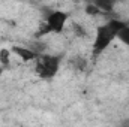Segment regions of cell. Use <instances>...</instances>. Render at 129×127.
I'll return each instance as SVG.
<instances>
[{
	"label": "cell",
	"mask_w": 129,
	"mask_h": 127,
	"mask_svg": "<svg viewBox=\"0 0 129 127\" xmlns=\"http://www.w3.org/2000/svg\"><path fill=\"white\" fill-rule=\"evenodd\" d=\"M68 14L63 11H47L45 15V27L48 33H62L64 24L68 21Z\"/></svg>",
	"instance_id": "obj_3"
},
{
	"label": "cell",
	"mask_w": 129,
	"mask_h": 127,
	"mask_svg": "<svg viewBox=\"0 0 129 127\" xmlns=\"http://www.w3.org/2000/svg\"><path fill=\"white\" fill-rule=\"evenodd\" d=\"M3 70H5V67L2 66V67H0V76H2V73H3Z\"/></svg>",
	"instance_id": "obj_11"
},
{
	"label": "cell",
	"mask_w": 129,
	"mask_h": 127,
	"mask_svg": "<svg viewBox=\"0 0 129 127\" xmlns=\"http://www.w3.org/2000/svg\"><path fill=\"white\" fill-rule=\"evenodd\" d=\"M62 57L60 55H48V54H39L35 60V72L42 79H53L60 67Z\"/></svg>",
	"instance_id": "obj_2"
},
{
	"label": "cell",
	"mask_w": 129,
	"mask_h": 127,
	"mask_svg": "<svg viewBox=\"0 0 129 127\" xmlns=\"http://www.w3.org/2000/svg\"><path fill=\"white\" fill-rule=\"evenodd\" d=\"M126 23L117 18L108 20V23H105L104 26H99L96 30V36L93 40V55L98 57L101 55L108 46L110 43L117 37V32L125 26Z\"/></svg>",
	"instance_id": "obj_1"
},
{
	"label": "cell",
	"mask_w": 129,
	"mask_h": 127,
	"mask_svg": "<svg viewBox=\"0 0 129 127\" xmlns=\"http://www.w3.org/2000/svg\"><path fill=\"white\" fill-rule=\"evenodd\" d=\"M0 63L3 67H8L11 63V54L8 49H0Z\"/></svg>",
	"instance_id": "obj_7"
},
{
	"label": "cell",
	"mask_w": 129,
	"mask_h": 127,
	"mask_svg": "<svg viewBox=\"0 0 129 127\" xmlns=\"http://www.w3.org/2000/svg\"><path fill=\"white\" fill-rule=\"evenodd\" d=\"M117 39H120L125 45H128L129 46V24L126 23L119 32H117Z\"/></svg>",
	"instance_id": "obj_6"
},
{
	"label": "cell",
	"mask_w": 129,
	"mask_h": 127,
	"mask_svg": "<svg viewBox=\"0 0 129 127\" xmlns=\"http://www.w3.org/2000/svg\"><path fill=\"white\" fill-rule=\"evenodd\" d=\"M74 30H75V34H77V36H86L84 29H83L81 26H78V24H75V26H74Z\"/></svg>",
	"instance_id": "obj_10"
},
{
	"label": "cell",
	"mask_w": 129,
	"mask_h": 127,
	"mask_svg": "<svg viewBox=\"0 0 129 127\" xmlns=\"http://www.w3.org/2000/svg\"><path fill=\"white\" fill-rule=\"evenodd\" d=\"M71 64H74L75 66V69H84V66H86V61L83 60V58H72V61H71Z\"/></svg>",
	"instance_id": "obj_9"
},
{
	"label": "cell",
	"mask_w": 129,
	"mask_h": 127,
	"mask_svg": "<svg viewBox=\"0 0 129 127\" xmlns=\"http://www.w3.org/2000/svg\"><path fill=\"white\" fill-rule=\"evenodd\" d=\"M12 51L21 58V60H24V61H35L36 60V57L39 55L38 52H35L32 48H29V46H14L12 48Z\"/></svg>",
	"instance_id": "obj_4"
},
{
	"label": "cell",
	"mask_w": 129,
	"mask_h": 127,
	"mask_svg": "<svg viewBox=\"0 0 129 127\" xmlns=\"http://www.w3.org/2000/svg\"><path fill=\"white\" fill-rule=\"evenodd\" d=\"M117 2L119 0H90V3H93L98 9H101L104 14L113 12V9H114V6H116Z\"/></svg>",
	"instance_id": "obj_5"
},
{
	"label": "cell",
	"mask_w": 129,
	"mask_h": 127,
	"mask_svg": "<svg viewBox=\"0 0 129 127\" xmlns=\"http://www.w3.org/2000/svg\"><path fill=\"white\" fill-rule=\"evenodd\" d=\"M86 12H87L89 15H93V17H96V15H102V14H104L101 9H98L93 3H89V5L86 6Z\"/></svg>",
	"instance_id": "obj_8"
}]
</instances>
